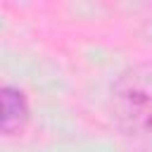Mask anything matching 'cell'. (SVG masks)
<instances>
[{
	"instance_id": "3957f363",
	"label": "cell",
	"mask_w": 152,
	"mask_h": 152,
	"mask_svg": "<svg viewBox=\"0 0 152 152\" xmlns=\"http://www.w3.org/2000/svg\"><path fill=\"white\" fill-rule=\"evenodd\" d=\"M140 36H142L145 43L152 45V10H150V14L142 19V24H140Z\"/></svg>"
},
{
	"instance_id": "7a4b0ae2",
	"label": "cell",
	"mask_w": 152,
	"mask_h": 152,
	"mask_svg": "<svg viewBox=\"0 0 152 152\" xmlns=\"http://www.w3.org/2000/svg\"><path fill=\"white\" fill-rule=\"evenodd\" d=\"M31 119V104L28 95L12 83H5L0 88V131L2 135L12 138L19 135Z\"/></svg>"
},
{
	"instance_id": "6da1fadb",
	"label": "cell",
	"mask_w": 152,
	"mask_h": 152,
	"mask_svg": "<svg viewBox=\"0 0 152 152\" xmlns=\"http://www.w3.org/2000/svg\"><path fill=\"white\" fill-rule=\"evenodd\" d=\"M107 109L124 135L140 138L152 133V59L133 62L114 76Z\"/></svg>"
}]
</instances>
